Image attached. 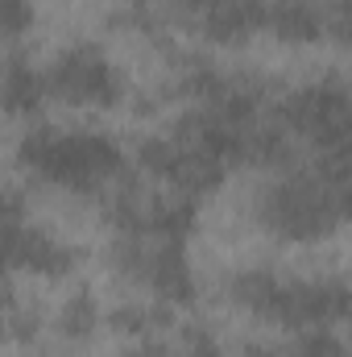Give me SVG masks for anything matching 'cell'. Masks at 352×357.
<instances>
[{
	"mask_svg": "<svg viewBox=\"0 0 352 357\" xmlns=\"http://www.w3.org/2000/svg\"><path fill=\"white\" fill-rule=\"evenodd\" d=\"M195 220H199V212H195V199L191 195H145V233L141 237H150V241H186L191 233H195Z\"/></svg>",
	"mask_w": 352,
	"mask_h": 357,
	"instance_id": "obj_11",
	"label": "cell"
},
{
	"mask_svg": "<svg viewBox=\"0 0 352 357\" xmlns=\"http://www.w3.org/2000/svg\"><path fill=\"white\" fill-rule=\"evenodd\" d=\"M17 167L67 191H99L125 175V150L99 129L38 125L17 142Z\"/></svg>",
	"mask_w": 352,
	"mask_h": 357,
	"instance_id": "obj_2",
	"label": "cell"
},
{
	"mask_svg": "<svg viewBox=\"0 0 352 357\" xmlns=\"http://www.w3.org/2000/svg\"><path fill=\"white\" fill-rule=\"evenodd\" d=\"M278 125L303 142H311L319 154H349L352 137V104L349 88L328 75L319 84H303V88L286 91L278 100Z\"/></svg>",
	"mask_w": 352,
	"mask_h": 357,
	"instance_id": "obj_3",
	"label": "cell"
},
{
	"mask_svg": "<svg viewBox=\"0 0 352 357\" xmlns=\"http://www.w3.org/2000/svg\"><path fill=\"white\" fill-rule=\"evenodd\" d=\"M319 13H323V33L344 46L349 42V0H328L319 4Z\"/></svg>",
	"mask_w": 352,
	"mask_h": 357,
	"instance_id": "obj_18",
	"label": "cell"
},
{
	"mask_svg": "<svg viewBox=\"0 0 352 357\" xmlns=\"http://www.w3.org/2000/svg\"><path fill=\"white\" fill-rule=\"evenodd\" d=\"M182 4H186V8H191V13H195V17H199V13H203V8H211V4H220V0H182Z\"/></svg>",
	"mask_w": 352,
	"mask_h": 357,
	"instance_id": "obj_23",
	"label": "cell"
},
{
	"mask_svg": "<svg viewBox=\"0 0 352 357\" xmlns=\"http://www.w3.org/2000/svg\"><path fill=\"white\" fill-rule=\"evenodd\" d=\"M46 88L71 108H116L125 100V75L99 46L79 42L50 63Z\"/></svg>",
	"mask_w": 352,
	"mask_h": 357,
	"instance_id": "obj_5",
	"label": "cell"
},
{
	"mask_svg": "<svg viewBox=\"0 0 352 357\" xmlns=\"http://www.w3.org/2000/svg\"><path fill=\"white\" fill-rule=\"evenodd\" d=\"M178 357H228V354H224L220 337L207 324H186L182 341H178Z\"/></svg>",
	"mask_w": 352,
	"mask_h": 357,
	"instance_id": "obj_17",
	"label": "cell"
},
{
	"mask_svg": "<svg viewBox=\"0 0 352 357\" xmlns=\"http://www.w3.org/2000/svg\"><path fill=\"white\" fill-rule=\"evenodd\" d=\"M349 216V154H319L315 171L265 183L257 195V220L282 241L332 237Z\"/></svg>",
	"mask_w": 352,
	"mask_h": 357,
	"instance_id": "obj_1",
	"label": "cell"
},
{
	"mask_svg": "<svg viewBox=\"0 0 352 357\" xmlns=\"http://www.w3.org/2000/svg\"><path fill=\"white\" fill-rule=\"evenodd\" d=\"M33 29V0H0V38L17 42Z\"/></svg>",
	"mask_w": 352,
	"mask_h": 357,
	"instance_id": "obj_16",
	"label": "cell"
},
{
	"mask_svg": "<svg viewBox=\"0 0 352 357\" xmlns=\"http://www.w3.org/2000/svg\"><path fill=\"white\" fill-rule=\"evenodd\" d=\"M99 320H104V312H99V299H95V291H75L63 307H58V333L67 337V341H91L95 337V328H99Z\"/></svg>",
	"mask_w": 352,
	"mask_h": 357,
	"instance_id": "obj_13",
	"label": "cell"
},
{
	"mask_svg": "<svg viewBox=\"0 0 352 357\" xmlns=\"http://www.w3.org/2000/svg\"><path fill=\"white\" fill-rule=\"evenodd\" d=\"M120 357H175L170 354V345L162 341V337H137V341H129Z\"/></svg>",
	"mask_w": 352,
	"mask_h": 357,
	"instance_id": "obj_20",
	"label": "cell"
},
{
	"mask_svg": "<svg viewBox=\"0 0 352 357\" xmlns=\"http://www.w3.org/2000/svg\"><path fill=\"white\" fill-rule=\"evenodd\" d=\"M175 320V312L158 299V303H116L108 312V328L125 341H137V337H158L166 324Z\"/></svg>",
	"mask_w": 352,
	"mask_h": 357,
	"instance_id": "obj_12",
	"label": "cell"
},
{
	"mask_svg": "<svg viewBox=\"0 0 352 357\" xmlns=\"http://www.w3.org/2000/svg\"><path fill=\"white\" fill-rule=\"evenodd\" d=\"M17 303V291L8 282H0V345L8 341V307Z\"/></svg>",
	"mask_w": 352,
	"mask_h": 357,
	"instance_id": "obj_21",
	"label": "cell"
},
{
	"mask_svg": "<svg viewBox=\"0 0 352 357\" xmlns=\"http://www.w3.org/2000/svg\"><path fill=\"white\" fill-rule=\"evenodd\" d=\"M0 245H4L13 270H29V274H42V278H67L79 262L75 245H67L63 237H54L46 229H33L25 220L13 225V229H0Z\"/></svg>",
	"mask_w": 352,
	"mask_h": 357,
	"instance_id": "obj_6",
	"label": "cell"
},
{
	"mask_svg": "<svg viewBox=\"0 0 352 357\" xmlns=\"http://www.w3.org/2000/svg\"><path fill=\"white\" fill-rule=\"evenodd\" d=\"M50 100L46 71H38L25 54H8L0 63V112L4 116H38Z\"/></svg>",
	"mask_w": 352,
	"mask_h": 357,
	"instance_id": "obj_8",
	"label": "cell"
},
{
	"mask_svg": "<svg viewBox=\"0 0 352 357\" xmlns=\"http://www.w3.org/2000/svg\"><path fill=\"white\" fill-rule=\"evenodd\" d=\"M42 337V312L33 307V303H13L8 307V341H17V345H33Z\"/></svg>",
	"mask_w": 352,
	"mask_h": 357,
	"instance_id": "obj_15",
	"label": "cell"
},
{
	"mask_svg": "<svg viewBox=\"0 0 352 357\" xmlns=\"http://www.w3.org/2000/svg\"><path fill=\"white\" fill-rule=\"evenodd\" d=\"M265 29L286 46H311L323 38V13L315 0H265Z\"/></svg>",
	"mask_w": 352,
	"mask_h": 357,
	"instance_id": "obj_10",
	"label": "cell"
},
{
	"mask_svg": "<svg viewBox=\"0 0 352 357\" xmlns=\"http://www.w3.org/2000/svg\"><path fill=\"white\" fill-rule=\"evenodd\" d=\"M282 357H349V349L332 328H298V337L282 345Z\"/></svg>",
	"mask_w": 352,
	"mask_h": 357,
	"instance_id": "obj_14",
	"label": "cell"
},
{
	"mask_svg": "<svg viewBox=\"0 0 352 357\" xmlns=\"http://www.w3.org/2000/svg\"><path fill=\"white\" fill-rule=\"evenodd\" d=\"M25 220V199L8 187H0V229H13Z\"/></svg>",
	"mask_w": 352,
	"mask_h": 357,
	"instance_id": "obj_19",
	"label": "cell"
},
{
	"mask_svg": "<svg viewBox=\"0 0 352 357\" xmlns=\"http://www.w3.org/2000/svg\"><path fill=\"white\" fill-rule=\"evenodd\" d=\"M195 25L211 46H245L257 29H265V0H220L203 8Z\"/></svg>",
	"mask_w": 352,
	"mask_h": 357,
	"instance_id": "obj_7",
	"label": "cell"
},
{
	"mask_svg": "<svg viewBox=\"0 0 352 357\" xmlns=\"http://www.w3.org/2000/svg\"><path fill=\"white\" fill-rule=\"evenodd\" d=\"M108 262L137 278L141 287H150L166 307H191L199 287H195V270L191 258L178 241H150V237H116L108 250Z\"/></svg>",
	"mask_w": 352,
	"mask_h": 357,
	"instance_id": "obj_4",
	"label": "cell"
},
{
	"mask_svg": "<svg viewBox=\"0 0 352 357\" xmlns=\"http://www.w3.org/2000/svg\"><path fill=\"white\" fill-rule=\"evenodd\" d=\"M241 357H282V345H273V341H245Z\"/></svg>",
	"mask_w": 352,
	"mask_h": 357,
	"instance_id": "obj_22",
	"label": "cell"
},
{
	"mask_svg": "<svg viewBox=\"0 0 352 357\" xmlns=\"http://www.w3.org/2000/svg\"><path fill=\"white\" fill-rule=\"evenodd\" d=\"M286 282L282 274L273 270H241L232 274L228 282V299L249 312L253 320H269V324H282V307H286Z\"/></svg>",
	"mask_w": 352,
	"mask_h": 357,
	"instance_id": "obj_9",
	"label": "cell"
}]
</instances>
